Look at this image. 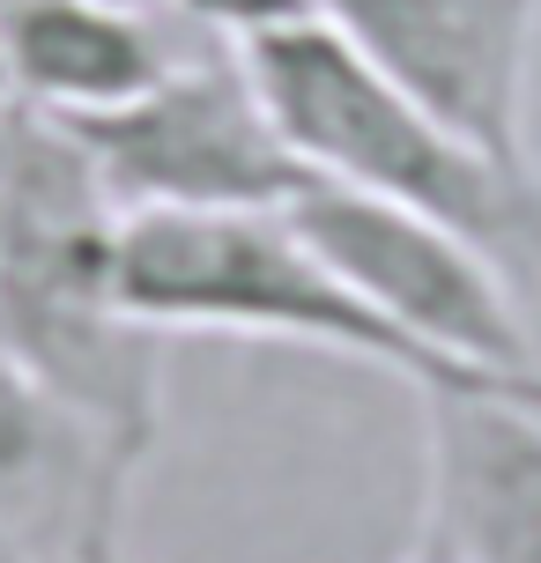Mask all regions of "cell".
<instances>
[{
    "label": "cell",
    "mask_w": 541,
    "mask_h": 563,
    "mask_svg": "<svg viewBox=\"0 0 541 563\" xmlns=\"http://www.w3.org/2000/svg\"><path fill=\"white\" fill-rule=\"evenodd\" d=\"M408 563H445V556H438V549H423V541H416V549H408Z\"/></svg>",
    "instance_id": "obj_10"
},
{
    "label": "cell",
    "mask_w": 541,
    "mask_h": 563,
    "mask_svg": "<svg viewBox=\"0 0 541 563\" xmlns=\"http://www.w3.org/2000/svg\"><path fill=\"white\" fill-rule=\"evenodd\" d=\"M319 23L342 30L400 97H416L497 164H534L527 75L541 0H319Z\"/></svg>",
    "instance_id": "obj_5"
},
{
    "label": "cell",
    "mask_w": 541,
    "mask_h": 563,
    "mask_svg": "<svg viewBox=\"0 0 541 563\" xmlns=\"http://www.w3.org/2000/svg\"><path fill=\"white\" fill-rule=\"evenodd\" d=\"M172 8L208 23L223 45H253V37H275V30L319 23V0H172Z\"/></svg>",
    "instance_id": "obj_9"
},
{
    "label": "cell",
    "mask_w": 541,
    "mask_h": 563,
    "mask_svg": "<svg viewBox=\"0 0 541 563\" xmlns=\"http://www.w3.org/2000/svg\"><path fill=\"white\" fill-rule=\"evenodd\" d=\"M178 59L148 8L126 0H0V82L8 104L75 126L134 104Z\"/></svg>",
    "instance_id": "obj_7"
},
{
    "label": "cell",
    "mask_w": 541,
    "mask_h": 563,
    "mask_svg": "<svg viewBox=\"0 0 541 563\" xmlns=\"http://www.w3.org/2000/svg\"><path fill=\"white\" fill-rule=\"evenodd\" d=\"M119 497L126 460L104 438H89L8 349H0V534L59 541V556L82 563L67 534H82L97 556H119Z\"/></svg>",
    "instance_id": "obj_8"
},
{
    "label": "cell",
    "mask_w": 541,
    "mask_h": 563,
    "mask_svg": "<svg viewBox=\"0 0 541 563\" xmlns=\"http://www.w3.org/2000/svg\"><path fill=\"white\" fill-rule=\"evenodd\" d=\"M238 59L275 119V134L289 141V156L312 178L400 200L430 223H445L453 238L483 245L497 267L505 260L541 267V170L497 164L445 119H430L342 30L297 23L238 45Z\"/></svg>",
    "instance_id": "obj_2"
},
{
    "label": "cell",
    "mask_w": 541,
    "mask_h": 563,
    "mask_svg": "<svg viewBox=\"0 0 541 563\" xmlns=\"http://www.w3.org/2000/svg\"><path fill=\"white\" fill-rule=\"evenodd\" d=\"M283 223L297 230V245L327 275H342L356 297H371L386 319L423 334L430 349L467 356L483 371H512V378L541 371L505 267L483 245L453 238L445 223H430L400 200L356 194V186H327V178H312L289 200Z\"/></svg>",
    "instance_id": "obj_4"
},
{
    "label": "cell",
    "mask_w": 541,
    "mask_h": 563,
    "mask_svg": "<svg viewBox=\"0 0 541 563\" xmlns=\"http://www.w3.org/2000/svg\"><path fill=\"white\" fill-rule=\"evenodd\" d=\"M0 104H8V82H0Z\"/></svg>",
    "instance_id": "obj_12"
},
{
    "label": "cell",
    "mask_w": 541,
    "mask_h": 563,
    "mask_svg": "<svg viewBox=\"0 0 541 563\" xmlns=\"http://www.w3.org/2000/svg\"><path fill=\"white\" fill-rule=\"evenodd\" d=\"M126 8H156V0H126Z\"/></svg>",
    "instance_id": "obj_11"
},
{
    "label": "cell",
    "mask_w": 541,
    "mask_h": 563,
    "mask_svg": "<svg viewBox=\"0 0 541 563\" xmlns=\"http://www.w3.org/2000/svg\"><path fill=\"white\" fill-rule=\"evenodd\" d=\"M112 289L156 334H245V341H305L319 356L364 364L408 386L416 400H527L541 408V371H483L467 356L430 349L400 319L327 275L283 208H142L112 223Z\"/></svg>",
    "instance_id": "obj_1"
},
{
    "label": "cell",
    "mask_w": 541,
    "mask_h": 563,
    "mask_svg": "<svg viewBox=\"0 0 541 563\" xmlns=\"http://www.w3.org/2000/svg\"><path fill=\"white\" fill-rule=\"evenodd\" d=\"M416 541L445 563H541V408L423 400Z\"/></svg>",
    "instance_id": "obj_6"
},
{
    "label": "cell",
    "mask_w": 541,
    "mask_h": 563,
    "mask_svg": "<svg viewBox=\"0 0 541 563\" xmlns=\"http://www.w3.org/2000/svg\"><path fill=\"white\" fill-rule=\"evenodd\" d=\"M59 134L82 148L89 178L104 186L119 216H142V208H208V216L289 208L312 186V170L275 134L238 45L178 59L148 97L104 119H75Z\"/></svg>",
    "instance_id": "obj_3"
}]
</instances>
